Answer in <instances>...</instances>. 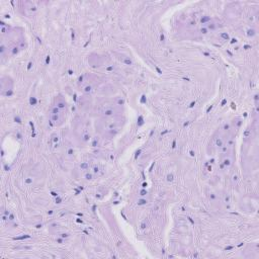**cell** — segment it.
I'll use <instances>...</instances> for the list:
<instances>
[{
    "label": "cell",
    "mask_w": 259,
    "mask_h": 259,
    "mask_svg": "<svg viewBox=\"0 0 259 259\" xmlns=\"http://www.w3.org/2000/svg\"><path fill=\"white\" fill-rule=\"evenodd\" d=\"M124 119L123 103L116 99H107L97 109L95 128L101 138L111 139L120 131Z\"/></svg>",
    "instance_id": "cell-1"
},
{
    "label": "cell",
    "mask_w": 259,
    "mask_h": 259,
    "mask_svg": "<svg viewBox=\"0 0 259 259\" xmlns=\"http://www.w3.org/2000/svg\"><path fill=\"white\" fill-rule=\"evenodd\" d=\"M72 136L79 145H87L92 138V130L88 119L77 115L72 121Z\"/></svg>",
    "instance_id": "cell-4"
},
{
    "label": "cell",
    "mask_w": 259,
    "mask_h": 259,
    "mask_svg": "<svg viewBox=\"0 0 259 259\" xmlns=\"http://www.w3.org/2000/svg\"><path fill=\"white\" fill-rule=\"evenodd\" d=\"M241 126V119L234 118L233 120L222 124L215 130L211 136L208 148L210 152L219 154L228 147L236 144V137Z\"/></svg>",
    "instance_id": "cell-2"
},
{
    "label": "cell",
    "mask_w": 259,
    "mask_h": 259,
    "mask_svg": "<svg viewBox=\"0 0 259 259\" xmlns=\"http://www.w3.org/2000/svg\"><path fill=\"white\" fill-rule=\"evenodd\" d=\"M217 156L221 170H230L236 160V144L228 147L221 153L217 154Z\"/></svg>",
    "instance_id": "cell-6"
},
{
    "label": "cell",
    "mask_w": 259,
    "mask_h": 259,
    "mask_svg": "<svg viewBox=\"0 0 259 259\" xmlns=\"http://www.w3.org/2000/svg\"><path fill=\"white\" fill-rule=\"evenodd\" d=\"M25 47V37L19 28L2 27L1 30V55L4 57H11L17 55L19 51Z\"/></svg>",
    "instance_id": "cell-3"
},
{
    "label": "cell",
    "mask_w": 259,
    "mask_h": 259,
    "mask_svg": "<svg viewBox=\"0 0 259 259\" xmlns=\"http://www.w3.org/2000/svg\"><path fill=\"white\" fill-rule=\"evenodd\" d=\"M68 105L62 96H56L50 110V122L53 126H61L67 118Z\"/></svg>",
    "instance_id": "cell-5"
}]
</instances>
